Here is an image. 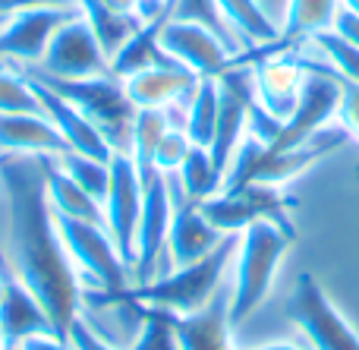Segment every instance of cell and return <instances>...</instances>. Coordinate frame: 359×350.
Here are the masks:
<instances>
[{
  "label": "cell",
  "instance_id": "6da1fadb",
  "mask_svg": "<svg viewBox=\"0 0 359 350\" xmlns=\"http://www.w3.org/2000/svg\"><path fill=\"white\" fill-rule=\"evenodd\" d=\"M0 187L10 224V269L50 316L57 335L82 316V281L57 234L41 155H0Z\"/></svg>",
  "mask_w": 359,
  "mask_h": 350
},
{
  "label": "cell",
  "instance_id": "7a4b0ae2",
  "mask_svg": "<svg viewBox=\"0 0 359 350\" xmlns=\"http://www.w3.org/2000/svg\"><path fill=\"white\" fill-rule=\"evenodd\" d=\"M236 246H240V234H227L208 256H202L198 262L177 265L170 275L151 278L149 284H130L123 290H107L117 300L142 303L151 309H164L174 316H189L198 313L202 307H208L217 297V290L224 288V275L233 265Z\"/></svg>",
  "mask_w": 359,
  "mask_h": 350
},
{
  "label": "cell",
  "instance_id": "3957f363",
  "mask_svg": "<svg viewBox=\"0 0 359 350\" xmlns=\"http://www.w3.org/2000/svg\"><path fill=\"white\" fill-rule=\"evenodd\" d=\"M293 237L268 221H255L240 234L233 256V281H230V325L240 328L271 294V284L284 262Z\"/></svg>",
  "mask_w": 359,
  "mask_h": 350
},
{
  "label": "cell",
  "instance_id": "277c9868",
  "mask_svg": "<svg viewBox=\"0 0 359 350\" xmlns=\"http://www.w3.org/2000/svg\"><path fill=\"white\" fill-rule=\"evenodd\" d=\"M25 79L41 82V86L54 88L60 98H67L73 107H79L88 120L101 130L114 152L133 149V120H136V105L126 98V88L114 76H92V79H60V76H48L38 67L22 69Z\"/></svg>",
  "mask_w": 359,
  "mask_h": 350
},
{
  "label": "cell",
  "instance_id": "5b68a950",
  "mask_svg": "<svg viewBox=\"0 0 359 350\" xmlns=\"http://www.w3.org/2000/svg\"><path fill=\"white\" fill-rule=\"evenodd\" d=\"M57 234L63 240L69 262L76 265L79 278L86 275L92 288L101 290H123L133 284V271L120 259L107 227L92 224V221H76L67 215H54Z\"/></svg>",
  "mask_w": 359,
  "mask_h": 350
},
{
  "label": "cell",
  "instance_id": "8992f818",
  "mask_svg": "<svg viewBox=\"0 0 359 350\" xmlns=\"http://www.w3.org/2000/svg\"><path fill=\"white\" fill-rule=\"evenodd\" d=\"M290 206L293 202L280 193V187H268V183H249V187L233 189V193H217L211 199L198 202L202 215L221 234H243L255 221H268V224L280 227L287 237L297 240Z\"/></svg>",
  "mask_w": 359,
  "mask_h": 350
},
{
  "label": "cell",
  "instance_id": "52a82bcc",
  "mask_svg": "<svg viewBox=\"0 0 359 350\" xmlns=\"http://www.w3.org/2000/svg\"><path fill=\"white\" fill-rule=\"evenodd\" d=\"M287 316L297 322L312 350H359V332L337 309L322 281L309 271L297 278L293 297L287 303Z\"/></svg>",
  "mask_w": 359,
  "mask_h": 350
},
{
  "label": "cell",
  "instance_id": "ba28073f",
  "mask_svg": "<svg viewBox=\"0 0 359 350\" xmlns=\"http://www.w3.org/2000/svg\"><path fill=\"white\" fill-rule=\"evenodd\" d=\"M142 180V215L136 227V265H133V284H149L158 256L168 250V231L174 218V199H170L168 174L158 164L136 168Z\"/></svg>",
  "mask_w": 359,
  "mask_h": 350
},
{
  "label": "cell",
  "instance_id": "9c48e42d",
  "mask_svg": "<svg viewBox=\"0 0 359 350\" xmlns=\"http://www.w3.org/2000/svg\"><path fill=\"white\" fill-rule=\"evenodd\" d=\"M139 215H142V180H139L136 161L126 152H114L111 187H107V199H104V227L130 271L136 265Z\"/></svg>",
  "mask_w": 359,
  "mask_h": 350
},
{
  "label": "cell",
  "instance_id": "30bf717a",
  "mask_svg": "<svg viewBox=\"0 0 359 350\" xmlns=\"http://www.w3.org/2000/svg\"><path fill=\"white\" fill-rule=\"evenodd\" d=\"M48 76H60V79H92V76H111V60L101 51L98 38H95L92 25L79 16L67 19L54 38L48 41L41 63H35Z\"/></svg>",
  "mask_w": 359,
  "mask_h": 350
},
{
  "label": "cell",
  "instance_id": "8fae6325",
  "mask_svg": "<svg viewBox=\"0 0 359 350\" xmlns=\"http://www.w3.org/2000/svg\"><path fill=\"white\" fill-rule=\"evenodd\" d=\"M73 16H79V6L76 4L32 6V10L13 13L4 22V29H0V60H16L22 67L41 63L54 32Z\"/></svg>",
  "mask_w": 359,
  "mask_h": 350
},
{
  "label": "cell",
  "instance_id": "7c38bea8",
  "mask_svg": "<svg viewBox=\"0 0 359 350\" xmlns=\"http://www.w3.org/2000/svg\"><path fill=\"white\" fill-rule=\"evenodd\" d=\"M158 48L186 69L198 76V79H217L224 69L233 67V51L221 41L211 29L198 22H186V19L170 16L164 22L161 35H158Z\"/></svg>",
  "mask_w": 359,
  "mask_h": 350
},
{
  "label": "cell",
  "instance_id": "4fadbf2b",
  "mask_svg": "<svg viewBox=\"0 0 359 350\" xmlns=\"http://www.w3.org/2000/svg\"><path fill=\"white\" fill-rule=\"evenodd\" d=\"M196 86H198V76L192 69H186L183 63H177L174 57H168L161 48H158L151 67L123 79L126 98L136 107H170V105L186 107Z\"/></svg>",
  "mask_w": 359,
  "mask_h": 350
},
{
  "label": "cell",
  "instance_id": "5bb4252c",
  "mask_svg": "<svg viewBox=\"0 0 359 350\" xmlns=\"http://www.w3.org/2000/svg\"><path fill=\"white\" fill-rule=\"evenodd\" d=\"M168 183H170V199H174V218H170V231H168V253H170V259H174V265L198 262V259L208 256L227 234H221L205 218L198 202L186 199L174 174H168Z\"/></svg>",
  "mask_w": 359,
  "mask_h": 350
},
{
  "label": "cell",
  "instance_id": "9a60e30c",
  "mask_svg": "<svg viewBox=\"0 0 359 350\" xmlns=\"http://www.w3.org/2000/svg\"><path fill=\"white\" fill-rule=\"evenodd\" d=\"M347 130L341 123H331L328 130L316 133L312 139H306L303 145H293V149L274 152L268 149L265 158H262L259 170H255L252 183H268V187H284V183L303 177L312 164H318L322 158H328L331 152H337L344 142H347Z\"/></svg>",
  "mask_w": 359,
  "mask_h": 350
},
{
  "label": "cell",
  "instance_id": "2e32d148",
  "mask_svg": "<svg viewBox=\"0 0 359 350\" xmlns=\"http://www.w3.org/2000/svg\"><path fill=\"white\" fill-rule=\"evenodd\" d=\"M32 88H35L38 101H41V114L54 123V130L63 136V142L69 145V152L98 158V161H111L114 149L107 145V139L101 136V130L79 111V107H73L67 98H60L54 88L41 86V82H32Z\"/></svg>",
  "mask_w": 359,
  "mask_h": 350
},
{
  "label": "cell",
  "instance_id": "e0dca14e",
  "mask_svg": "<svg viewBox=\"0 0 359 350\" xmlns=\"http://www.w3.org/2000/svg\"><path fill=\"white\" fill-rule=\"evenodd\" d=\"M174 332L180 338V350H236L233 347V332L230 325V290H217V297L202 307L198 313L189 316H174Z\"/></svg>",
  "mask_w": 359,
  "mask_h": 350
},
{
  "label": "cell",
  "instance_id": "ac0fdd59",
  "mask_svg": "<svg viewBox=\"0 0 359 350\" xmlns=\"http://www.w3.org/2000/svg\"><path fill=\"white\" fill-rule=\"evenodd\" d=\"M0 328H4V350H19L32 335H57L50 316L41 309V303L32 297V290L16 275L4 281L0 297Z\"/></svg>",
  "mask_w": 359,
  "mask_h": 350
},
{
  "label": "cell",
  "instance_id": "d6986e66",
  "mask_svg": "<svg viewBox=\"0 0 359 350\" xmlns=\"http://www.w3.org/2000/svg\"><path fill=\"white\" fill-rule=\"evenodd\" d=\"M337 13H341V0H287L278 41L252 51H259V54H287V51L306 44L309 38L331 32Z\"/></svg>",
  "mask_w": 359,
  "mask_h": 350
},
{
  "label": "cell",
  "instance_id": "ffe728a7",
  "mask_svg": "<svg viewBox=\"0 0 359 350\" xmlns=\"http://www.w3.org/2000/svg\"><path fill=\"white\" fill-rule=\"evenodd\" d=\"M0 152L60 158L69 152V145L44 114H0Z\"/></svg>",
  "mask_w": 359,
  "mask_h": 350
},
{
  "label": "cell",
  "instance_id": "44dd1931",
  "mask_svg": "<svg viewBox=\"0 0 359 350\" xmlns=\"http://www.w3.org/2000/svg\"><path fill=\"white\" fill-rule=\"evenodd\" d=\"M41 168H44V183H48V199L54 215H67L76 221H92V224L104 227V206L95 202L67 170L60 168L54 155H41Z\"/></svg>",
  "mask_w": 359,
  "mask_h": 350
},
{
  "label": "cell",
  "instance_id": "7402d4cb",
  "mask_svg": "<svg viewBox=\"0 0 359 350\" xmlns=\"http://www.w3.org/2000/svg\"><path fill=\"white\" fill-rule=\"evenodd\" d=\"M215 4H217V10H221L224 22L240 38L243 51L265 48V44L278 41V35H280L278 22L262 10L259 0H215Z\"/></svg>",
  "mask_w": 359,
  "mask_h": 350
},
{
  "label": "cell",
  "instance_id": "603a6c76",
  "mask_svg": "<svg viewBox=\"0 0 359 350\" xmlns=\"http://www.w3.org/2000/svg\"><path fill=\"white\" fill-rule=\"evenodd\" d=\"M170 16H174V4H170V10H164L161 16L145 19V22L133 32L130 41H126L123 48L111 57V76H114V79L123 82L126 76H133V73H139V69L151 67V60H155V54H158V35H161L164 22H168Z\"/></svg>",
  "mask_w": 359,
  "mask_h": 350
},
{
  "label": "cell",
  "instance_id": "cb8c5ba5",
  "mask_svg": "<svg viewBox=\"0 0 359 350\" xmlns=\"http://www.w3.org/2000/svg\"><path fill=\"white\" fill-rule=\"evenodd\" d=\"M76 6H79L82 19L92 25V32H95V38H98L101 51L107 54V60H111V57L130 41L133 32L142 25L139 16H126V13L111 10L104 0H76Z\"/></svg>",
  "mask_w": 359,
  "mask_h": 350
},
{
  "label": "cell",
  "instance_id": "d4e9b609",
  "mask_svg": "<svg viewBox=\"0 0 359 350\" xmlns=\"http://www.w3.org/2000/svg\"><path fill=\"white\" fill-rule=\"evenodd\" d=\"M217 111H221V82L217 79H198L196 92H192L189 105H186V136L192 145L208 149L215 139Z\"/></svg>",
  "mask_w": 359,
  "mask_h": 350
},
{
  "label": "cell",
  "instance_id": "484cf974",
  "mask_svg": "<svg viewBox=\"0 0 359 350\" xmlns=\"http://www.w3.org/2000/svg\"><path fill=\"white\" fill-rule=\"evenodd\" d=\"M174 177H177L180 189H183V196L192 199V202L211 199V196H217L221 187H224L221 170L215 168L208 149H202V145H192L189 155L183 158V164L174 170Z\"/></svg>",
  "mask_w": 359,
  "mask_h": 350
},
{
  "label": "cell",
  "instance_id": "4316f807",
  "mask_svg": "<svg viewBox=\"0 0 359 350\" xmlns=\"http://www.w3.org/2000/svg\"><path fill=\"white\" fill-rule=\"evenodd\" d=\"M98 294L111 297L107 290L95 288ZM111 300H117V297H111ZM130 303V300H123ZM133 307L139 309V316H142V322H139L136 328V338H133L130 350H180V338L174 332V322H170V313H164V309H151V307H142V303H133Z\"/></svg>",
  "mask_w": 359,
  "mask_h": 350
},
{
  "label": "cell",
  "instance_id": "83f0119b",
  "mask_svg": "<svg viewBox=\"0 0 359 350\" xmlns=\"http://www.w3.org/2000/svg\"><path fill=\"white\" fill-rule=\"evenodd\" d=\"M57 161H60V168L67 170L95 202L104 206L107 187H111V161H98V158L79 155V152H67V155H60Z\"/></svg>",
  "mask_w": 359,
  "mask_h": 350
},
{
  "label": "cell",
  "instance_id": "f1b7e54d",
  "mask_svg": "<svg viewBox=\"0 0 359 350\" xmlns=\"http://www.w3.org/2000/svg\"><path fill=\"white\" fill-rule=\"evenodd\" d=\"M309 41L316 44L318 57H322L325 67H328L337 79L359 86V48L356 44L344 41V38L334 35V32H322V35L309 38Z\"/></svg>",
  "mask_w": 359,
  "mask_h": 350
},
{
  "label": "cell",
  "instance_id": "f546056e",
  "mask_svg": "<svg viewBox=\"0 0 359 350\" xmlns=\"http://www.w3.org/2000/svg\"><path fill=\"white\" fill-rule=\"evenodd\" d=\"M174 19H186V22L205 25V29L215 32L233 54H243L240 38H236L233 29L224 22V16H221V10H217L215 0H174Z\"/></svg>",
  "mask_w": 359,
  "mask_h": 350
},
{
  "label": "cell",
  "instance_id": "4dcf8cb0",
  "mask_svg": "<svg viewBox=\"0 0 359 350\" xmlns=\"http://www.w3.org/2000/svg\"><path fill=\"white\" fill-rule=\"evenodd\" d=\"M0 114H41V101L22 73L0 69Z\"/></svg>",
  "mask_w": 359,
  "mask_h": 350
},
{
  "label": "cell",
  "instance_id": "1f68e13d",
  "mask_svg": "<svg viewBox=\"0 0 359 350\" xmlns=\"http://www.w3.org/2000/svg\"><path fill=\"white\" fill-rule=\"evenodd\" d=\"M189 149H192V142H189V136H186L183 126H170V130L161 136V142H158V152H155L158 170H164V174H174L180 164H183V158L189 155Z\"/></svg>",
  "mask_w": 359,
  "mask_h": 350
},
{
  "label": "cell",
  "instance_id": "d6a6232c",
  "mask_svg": "<svg viewBox=\"0 0 359 350\" xmlns=\"http://www.w3.org/2000/svg\"><path fill=\"white\" fill-rule=\"evenodd\" d=\"M67 341H69V350H114L92 325H88L86 316H76V319L69 322Z\"/></svg>",
  "mask_w": 359,
  "mask_h": 350
},
{
  "label": "cell",
  "instance_id": "836d02e7",
  "mask_svg": "<svg viewBox=\"0 0 359 350\" xmlns=\"http://www.w3.org/2000/svg\"><path fill=\"white\" fill-rule=\"evenodd\" d=\"M337 123L347 130L350 139L359 142V86H353V82H341V114H337Z\"/></svg>",
  "mask_w": 359,
  "mask_h": 350
},
{
  "label": "cell",
  "instance_id": "e575fe53",
  "mask_svg": "<svg viewBox=\"0 0 359 350\" xmlns=\"http://www.w3.org/2000/svg\"><path fill=\"white\" fill-rule=\"evenodd\" d=\"M331 32H334V35H341L344 41H350V44H356V48H359V13L344 10V6H341V13H337Z\"/></svg>",
  "mask_w": 359,
  "mask_h": 350
},
{
  "label": "cell",
  "instance_id": "d590c367",
  "mask_svg": "<svg viewBox=\"0 0 359 350\" xmlns=\"http://www.w3.org/2000/svg\"><path fill=\"white\" fill-rule=\"evenodd\" d=\"M19 350H69V341L60 335H32L22 341Z\"/></svg>",
  "mask_w": 359,
  "mask_h": 350
},
{
  "label": "cell",
  "instance_id": "8d00e7d4",
  "mask_svg": "<svg viewBox=\"0 0 359 350\" xmlns=\"http://www.w3.org/2000/svg\"><path fill=\"white\" fill-rule=\"evenodd\" d=\"M259 6L268 13V16L278 22V29H280V19H284V10H287V0H259Z\"/></svg>",
  "mask_w": 359,
  "mask_h": 350
},
{
  "label": "cell",
  "instance_id": "74e56055",
  "mask_svg": "<svg viewBox=\"0 0 359 350\" xmlns=\"http://www.w3.org/2000/svg\"><path fill=\"white\" fill-rule=\"evenodd\" d=\"M104 4L117 13H126V16H136V10H139V0H104Z\"/></svg>",
  "mask_w": 359,
  "mask_h": 350
},
{
  "label": "cell",
  "instance_id": "f35d334b",
  "mask_svg": "<svg viewBox=\"0 0 359 350\" xmlns=\"http://www.w3.org/2000/svg\"><path fill=\"white\" fill-rule=\"evenodd\" d=\"M236 350H303L297 344H287V341H278V344H259V347H236Z\"/></svg>",
  "mask_w": 359,
  "mask_h": 350
},
{
  "label": "cell",
  "instance_id": "ab89813d",
  "mask_svg": "<svg viewBox=\"0 0 359 350\" xmlns=\"http://www.w3.org/2000/svg\"><path fill=\"white\" fill-rule=\"evenodd\" d=\"M341 6H344V10H353V13H359V0H341Z\"/></svg>",
  "mask_w": 359,
  "mask_h": 350
},
{
  "label": "cell",
  "instance_id": "60d3db41",
  "mask_svg": "<svg viewBox=\"0 0 359 350\" xmlns=\"http://www.w3.org/2000/svg\"><path fill=\"white\" fill-rule=\"evenodd\" d=\"M0 350H4V328H0Z\"/></svg>",
  "mask_w": 359,
  "mask_h": 350
},
{
  "label": "cell",
  "instance_id": "b9f144b4",
  "mask_svg": "<svg viewBox=\"0 0 359 350\" xmlns=\"http://www.w3.org/2000/svg\"><path fill=\"white\" fill-rule=\"evenodd\" d=\"M6 19H10V16H0V29H4V22H6Z\"/></svg>",
  "mask_w": 359,
  "mask_h": 350
},
{
  "label": "cell",
  "instance_id": "7bdbcfd3",
  "mask_svg": "<svg viewBox=\"0 0 359 350\" xmlns=\"http://www.w3.org/2000/svg\"><path fill=\"white\" fill-rule=\"evenodd\" d=\"M0 297H4V278H0Z\"/></svg>",
  "mask_w": 359,
  "mask_h": 350
},
{
  "label": "cell",
  "instance_id": "ee69618b",
  "mask_svg": "<svg viewBox=\"0 0 359 350\" xmlns=\"http://www.w3.org/2000/svg\"><path fill=\"white\" fill-rule=\"evenodd\" d=\"M63 4H76V0H63Z\"/></svg>",
  "mask_w": 359,
  "mask_h": 350
},
{
  "label": "cell",
  "instance_id": "f6af8a7d",
  "mask_svg": "<svg viewBox=\"0 0 359 350\" xmlns=\"http://www.w3.org/2000/svg\"><path fill=\"white\" fill-rule=\"evenodd\" d=\"M356 174H359V164H356Z\"/></svg>",
  "mask_w": 359,
  "mask_h": 350
}]
</instances>
